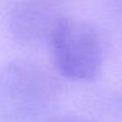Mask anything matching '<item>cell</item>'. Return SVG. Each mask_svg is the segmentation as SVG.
<instances>
[{"label":"cell","mask_w":122,"mask_h":122,"mask_svg":"<svg viewBox=\"0 0 122 122\" xmlns=\"http://www.w3.org/2000/svg\"><path fill=\"white\" fill-rule=\"evenodd\" d=\"M59 96L56 77L37 62L16 59L0 67V122H40Z\"/></svg>","instance_id":"6da1fadb"},{"label":"cell","mask_w":122,"mask_h":122,"mask_svg":"<svg viewBox=\"0 0 122 122\" xmlns=\"http://www.w3.org/2000/svg\"><path fill=\"white\" fill-rule=\"evenodd\" d=\"M51 61L62 76L92 80L102 63V45L92 24L75 16L61 15L49 37Z\"/></svg>","instance_id":"7a4b0ae2"},{"label":"cell","mask_w":122,"mask_h":122,"mask_svg":"<svg viewBox=\"0 0 122 122\" xmlns=\"http://www.w3.org/2000/svg\"><path fill=\"white\" fill-rule=\"evenodd\" d=\"M61 15L40 1H20L8 13V29L15 40L26 45L49 41Z\"/></svg>","instance_id":"3957f363"},{"label":"cell","mask_w":122,"mask_h":122,"mask_svg":"<svg viewBox=\"0 0 122 122\" xmlns=\"http://www.w3.org/2000/svg\"><path fill=\"white\" fill-rule=\"evenodd\" d=\"M45 122H89V121L81 118V117L72 116V114H56V116H51Z\"/></svg>","instance_id":"277c9868"}]
</instances>
